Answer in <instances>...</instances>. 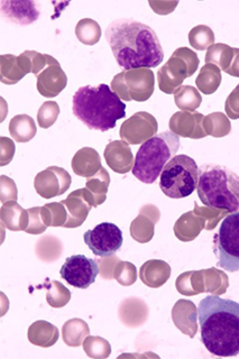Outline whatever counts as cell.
Returning <instances> with one entry per match:
<instances>
[{
	"label": "cell",
	"mask_w": 239,
	"mask_h": 359,
	"mask_svg": "<svg viewBox=\"0 0 239 359\" xmlns=\"http://www.w3.org/2000/svg\"><path fill=\"white\" fill-rule=\"evenodd\" d=\"M175 102L182 109H196L200 104V95L192 87H182L180 93L175 95Z\"/></svg>",
	"instance_id": "26"
},
{
	"label": "cell",
	"mask_w": 239,
	"mask_h": 359,
	"mask_svg": "<svg viewBox=\"0 0 239 359\" xmlns=\"http://www.w3.org/2000/svg\"><path fill=\"white\" fill-rule=\"evenodd\" d=\"M1 183L6 185L7 192L5 196H1V201L5 202L6 200H15L18 199V189H16V184L13 182L12 180L9 177L3 175L1 177Z\"/></svg>",
	"instance_id": "28"
},
{
	"label": "cell",
	"mask_w": 239,
	"mask_h": 359,
	"mask_svg": "<svg viewBox=\"0 0 239 359\" xmlns=\"http://www.w3.org/2000/svg\"><path fill=\"white\" fill-rule=\"evenodd\" d=\"M106 39L116 61L124 70L152 69L163 62V48L154 29L134 18H119L110 22Z\"/></svg>",
	"instance_id": "1"
},
{
	"label": "cell",
	"mask_w": 239,
	"mask_h": 359,
	"mask_svg": "<svg viewBox=\"0 0 239 359\" xmlns=\"http://www.w3.org/2000/svg\"><path fill=\"white\" fill-rule=\"evenodd\" d=\"M226 106H227V108H226L227 111L231 108H238L239 110V86H237L236 89L233 90V93L228 97Z\"/></svg>",
	"instance_id": "30"
},
{
	"label": "cell",
	"mask_w": 239,
	"mask_h": 359,
	"mask_svg": "<svg viewBox=\"0 0 239 359\" xmlns=\"http://www.w3.org/2000/svg\"><path fill=\"white\" fill-rule=\"evenodd\" d=\"M74 173L81 177H89L96 174L100 166V158L98 153L93 149H82L76 153L72 161Z\"/></svg>",
	"instance_id": "18"
},
{
	"label": "cell",
	"mask_w": 239,
	"mask_h": 359,
	"mask_svg": "<svg viewBox=\"0 0 239 359\" xmlns=\"http://www.w3.org/2000/svg\"><path fill=\"white\" fill-rule=\"evenodd\" d=\"M68 208V220L63 227L76 228L81 226L88 217L91 207H96V200L88 189L74 191L68 199L61 202Z\"/></svg>",
	"instance_id": "14"
},
{
	"label": "cell",
	"mask_w": 239,
	"mask_h": 359,
	"mask_svg": "<svg viewBox=\"0 0 239 359\" xmlns=\"http://www.w3.org/2000/svg\"><path fill=\"white\" fill-rule=\"evenodd\" d=\"M199 182V168L188 155H175L160 175V188L171 199L191 196Z\"/></svg>",
	"instance_id": "6"
},
{
	"label": "cell",
	"mask_w": 239,
	"mask_h": 359,
	"mask_svg": "<svg viewBox=\"0 0 239 359\" xmlns=\"http://www.w3.org/2000/svg\"><path fill=\"white\" fill-rule=\"evenodd\" d=\"M214 254L218 266L228 272L239 271V211L231 213L220 224L214 235Z\"/></svg>",
	"instance_id": "7"
},
{
	"label": "cell",
	"mask_w": 239,
	"mask_h": 359,
	"mask_svg": "<svg viewBox=\"0 0 239 359\" xmlns=\"http://www.w3.org/2000/svg\"><path fill=\"white\" fill-rule=\"evenodd\" d=\"M41 213L46 226H52V227L64 226L67 222L65 219L68 217L63 203H48L41 209Z\"/></svg>",
	"instance_id": "22"
},
{
	"label": "cell",
	"mask_w": 239,
	"mask_h": 359,
	"mask_svg": "<svg viewBox=\"0 0 239 359\" xmlns=\"http://www.w3.org/2000/svg\"><path fill=\"white\" fill-rule=\"evenodd\" d=\"M189 39H190V43H191L193 48H197V50H205L214 43V32L211 31L210 28L207 27V26H197L190 32Z\"/></svg>",
	"instance_id": "24"
},
{
	"label": "cell",
	"mask_w": 239,
	"mask_h": 359,
	"mask_svg": "<svg viewBox=\"0 0 239 359\" xmlns=\"http://www.w3.org/2000/svg\"><path fill=\"white\" fill-rule=\"evenodd\" d=\"M228 74H231L233 76H239V50L238 48H233V61L231 63V67H228L226 71Z\"/></svg>",
	"instance_id": "29"
},
{
	"label": "cell",
	"mask_w": 239,
	"mask_h": 359,
	"mask_svg": "<svg viewBox=\"0 0 239 359\" xmlns=\"http://www.w3.org/2000/svg\"><path fill=\"white\" fill-rule=\"evenodd\" d=\"M221 82L220 71L214 65H207L201 69L197 79V86L203 93H212Z\"/></svg>",
	"instance_id": "21"
},
{
	"label": "cell",
	"mask_w": 239,
	"mask_h": 359,
	"mask_svg": "<svg viewBox=\"0 0 239 359\" xmlns=\"http://www.w3.org/2000/svg\"><path fill=\"white\" fill-rule=\"evenodd\" d=\"M37 128L33 118L29 115H18L9 123V133L18 143H26L36 135Z\"/></svg>",
	"instance_id": "19"
},
{
	"label": "cell",
	"mask_w": 239,
	"mask_h": 359,
	"mask_svg": "<svg viewBox=\"0 0 239 359\" xmlns=\"http://www.w3.org/2000/svg\"><path fill=\"white\" fill-rule=\"evenodd\" d=\"M60 107L55 101H46L41 106L37 114V121L42 128H48L57 121Z\"/></svg>",
	"instance_id": "25"
},
{
	"label": "cell",
	"mask_w": 239,
	"mask_h": 359,
	"mask_svg": "<svg viewBox=\"0 0 239 359\" xmlns=\"http://www.w3.org/2000/svg\"><path fill=\"white\" fill-rule=\"evenodd\" d=\"M180 137L173 132L156 134L142 144L135 157L132 175L141 182L152 184L160 177L164 166L180 149Z\"/></svg>",
	"instance_id": "5"
},
{
	"label": "cell",
	"mask_w": 239,
	"mask_h": 359,
	"mask_svg": "<svg viewBox=\"0 0 239 359\" xmlns=\"http://www.w3.org/2000/svg\"><path fill=\"white\" fill-rule=\"evenodd\" d=\"M199 60L196 53L189 48L175 50L168 65L158 71V81L162 91L172 93L175 86L182 83L184 79L192 76L197 70Z\"/></svg>",
	"instance_id": "8"
},
{
	"label": "cell",
	"mask_w": 239,
	"mask_h": 359,
	"mask_svg": "<svg viewBox=\"0 0 239 359\" xmlns=\"http://www.w3.org/2000/svg\"><path fill=\"white\" fill-rule=\"evenodd\" d=\"M76 35L82 44L93 46L98 43L102 37V28L96 20L83 18L76 24Z\"/></svg>",
	"instance_id": "20"
},
{
	"label": "cell",
	"mask_w": 239,
	"mask_h": 359,
	"mask_svg": "<svg viewBox=\"0 0 239 359\" xmlns=\"http://www.w3.org/2000/svg\"><path fill=\"white\" fill-rule=\"evenodd\" d=\"M72 110L88 128L107 132L126 117V104L107 84L86 86L78 89L72 99Z\"/></svg>",
	"instance_id": "3"
},
{
	"label": "cell",
	"mask_w": 239,
	"mask_h": 359,
	"mask_svg": "<svg viewBox=\"0 0 239 359\" xmlns=\"http://www.w3.org/2000/svg\"><path fill=\"white\" fill-rule=\"evenodd\" d=\"M41 209L42 208H32V209H29L27 212H29V226L26 228V233H33V235H39V233H42L46 231V222H44V219H43L42 213H41Z\"/></svg>",
	"instance_id": "27"
},
{
	"label": "cell",
	"mask_w": 239,
	"mask_h": 359,
	"mask_svg": "<svg viewBox=\"0 0 239 359\" xmlns=\"http://www.w3.org/2000/svg\"><path fill=\"white\" fill-rule=\"evenodd\" d=\"M201 340L214 356L233 357L239 353V303L218 295H209L198 306Z\"/></svg>",
	"instance_id": "2"
},
{
	"label": "cell",
	"mask_w": 239,
	"mask_h": 359,
	"mask_svg": "<svg viewBox=\"0 0 239 359\" xmlns=\"http://www.w3.org/2000/svg\"><path fill=\"white\" fill-rule=\"evenodd\" d=\"M83 238L91 252L100 257L116 254L124 241L121 230L111 222H102L93 230H88Z\"/></svg>",
	"instance_id": "9"
},
{
	"label": "cell",
	"mask_w": 239,
	"mask_h": 359,
	"mask_svg": "<svg viewBox=\"0 0 239 359\" xmlns=\"http://www.w3.org/2000/svg\"><path fill=\"white\" fill-rule=\"evenodd\" d=\"M1 222L8 229L25 230L29 226V212L16 201L7 202L1 207Z\"/></svg>",
	"instance_id": "17"
},
{
	"label": "cell",
	"mask_w": 239,
	"mask_h": 359,
	"mask_svg": "<svg viewBox=\"0 0 239 359\" xmlns=\"http://www.w3.org/2000/svg\"><path fill=\"white\" fill-rule=\"evenodd\" d=\"M154 79L152 71L139 70L123 72L114 78L113 91L124 99L126 91L130 93V100L144 101L152 95Z\"/></svg>",
	"instance_id": "10"
},
{
	"label": "cell",
	"mask_w": 239,
	"mask_h": 359,
	"mask_svg": "<svg viewBox=\"0 0 239 359\" xmlns=\"http://www.w3.org/2000/svg\"><path fill=\"white\" fill-rule=\"evenodd\" d=\"M40 14V4L36 1H1L4 18L18 25H29L39 20Z\"/></svg>",
	"instance_id": "16"
},
{
	"label": "cell",
	"mask_w": 239,
	"mask_h": 359,
	"mask_svg": "<svg viewBox=\"0 0 239 359\" xmlns=\"http://www.w3.org/2000/svg\"><path fill=\"white\" fill-rule=\"evenodd\" d=\"M60 274L70 285L78 289H88L95 283L99 274V266L93 258L85 255H74L67 258Z\"/></svg>",
	"instance_id": "11"
},
{
	"label": "cell",
	"mask_w": 239,
	"mask_h": 359,
	"mask_svg": "<svg viewBox=\"0 0 239 359\" xmlns=\"http://www.w3.org/2000/svg\"><path fill=\"white\" fill-rule=\"evenodd\" d=\"M34 185L37 194L46 199L61 196L70 188V174L64 168L51 166L37 174Z\"/></svg>",
	"instance_id": "12"
},
{
	"label": "cell",
	"mask_w": 239,
	"mask_h": 359,
	"mask_svg": "<svg viewBox=\"0 0 239 359\" xmlns=\"http://www.w3.org/2000/svg\"><path fill=\"white\" fill-rule=\"evenodd\" d=\"M233 57V48L226 44H216L209 48L205 61L208 63H217L222 70L227 71L228 65H231Z\"/></svg>",
	"instance_id": "23"
},
{
	"label": "cell",
	"mask_w": 239,
	"mask_h": 359,
	"mask_svg": "<svg viewBox=\"0 0 239 359\" xmlns=\"http://www.w3.org/2000/svg\"><path fill=\"white\" fill-rule=\"evenodd\" d=\"M0 80L5 84H15L26 74L33 73V61L29 50L20 55L4 54L0 56Z\"/></svg>",
	"instance_id": "13"
},
{
	"label": "cell",
	"mask_w": 239,
	"mask_h": 359,
	"mask_svg": "<svg viewBox=\"0 0 239 359\" xmlns=\"http://www.w3.org/2000/svg\"><path fill=\"white\" fill-rule=\"evenodd\" d=\"M36 78L37 90L46 98L57 97L60 93H62L68 83V76L55 59Z\"/></svg>",
	"instance_id": "15"
},
{
	"label": "cell",
	"mask_w": 239,
	"mask_h": 359,
	"mask_svg": "<svg viewBox=\"0 0 239 359\" xmlns=\"http://www.w3.org/2000/svg\"><path fill=\"white\" fill-rule=\"evenodd\" d=\"M198 196L205 207L233 213L239 211V177L224 165L199 168Z\"/></svg>",
	"instance_id": "4"
}]
</instances>
